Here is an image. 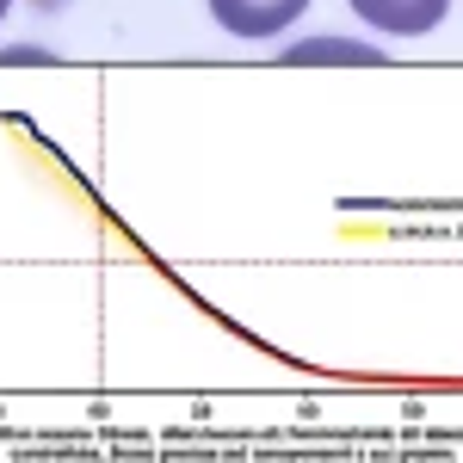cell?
<instances>
[{"mask_svg":"<svg viewBox=\"0 0 463 463\" xmlns=\"http://www.w3.org/2000/svg\"><path fill=\"white\" fill-rule=\"evenodd\" d=\"M6 6H13V0H0V13H6Z\"/></svg>","mask_w":463,"mask_h":463,"instance_id":"cell-4","label":"cell"},{"mask_svg":"<svg viewBox=\"0 0 463 463\" xmlns=\"http://www.w3.org/2000/svg\"><path fill=\"white\" fill-rule=\"evenodd\" d=\"M285 62H383V50H364L353 37H303L297 50H285Z\"/></svg>","mask_w":463,"mask_h":463,"instance_id":"cell-3","label":"cell"},{"mask_svg":"<svg viewBox=\"0 0 463 463\" xmlns=\"http://www.w3.org/2000/svg\"><path fill=\"white\" fill-rule=\"evenodd\" d=\"M309 0H211L216 25L235 37H279L285 25H297V13H303Z\"/></svg>","mask_w":463,"mask_h":463,"instance_id":"cell-1","label":"cell"},{"mask_svg":"<svg viewBox=\"0 0 463 463\" xmlns=\"http://www.w3.org/2000/svg\"><path fill=\"white\" fill-rule=\"evenodd\" d=\"M353 13L364 25H377V32L420 37V32H432V25H445L451 0H353Z\"/></svg>","mask_w":463,"mask_h":463,"instance_id":"cell-2","label":"cell"}]
</instances>
